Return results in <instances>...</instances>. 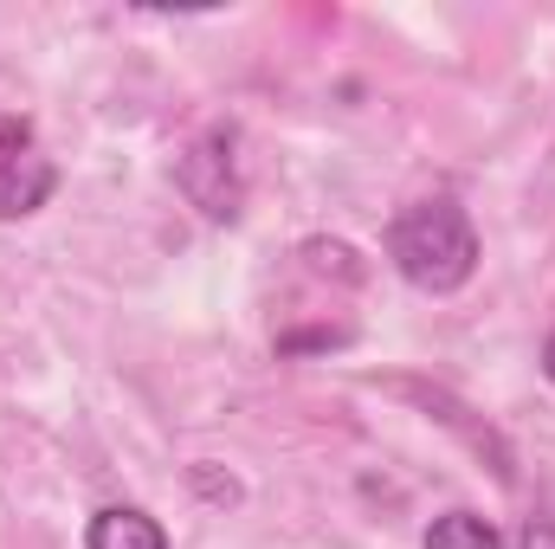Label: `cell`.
Here are the masks:
<instances>
[{
    "label": "cell",
    "instance_id": "7",
    "mask_svg": "<svg viewBox=\"0 0 555 549\" xmlns=\"http://www.w3.org/2000/svg\"><path fill=\"white\" fill-rule=\"evenodd\" d=\"M26 117H0V162H13V155H26Z\"/></svg>",
    "mask_w": 555,
    "mask_h": 549
},
{
    "label": "cell",
    "instance_id": "4",
    "mask_svg": "<svg viewBox=\"0 0 555 549\" xmlns=\"http://www.w3.org/2000/svg\"><path fill=\"white\" fill-rule=\"evenodd\" d=\"M85 549H168V531L137 505H104L85 531Z\"/></svg>",
    "mask_w": 555,
    "mask_h": 549
},
{
    "label": "cell",
    "instance_id": "9",
    "mask_svg": "<svg viewBox=\"0 0 555 549\" xmlns=\"http://www.w3.org/2000/svg\"><path fill=\"white\" fill-rule=\"evenodd\" d=\"M524 549H555V518L530 524V531H524Z\"/></svg>",
    "mask_w": 555,
    "mask_h": 549
},
{
    "label": "cell",
    "instance_id": "5",
    "mask_svg": "<svg viewBox=\"0 0 555 549\" xmlns=\"http://www.w3.org/2000/svg\"><path fill=\"white\" fill-rule=\"evenodd\" d=\"M426 549H504V537L472 511H446L426 524Z\"/></svg>",
    "mask_w": 555,
    "mask_h": 549
},
{
    "label": "cell",
    "instance_id": "3",
    "mask_svg": "<svg viewBox=\"0 0 555 549\" xmlns=\"http://www.w3.org/2000/svg\"><path fill=\"white\" fill-rule=\"evenodd\" d=\"M52 188H59V168H52L46 155H13V162H0V220L39 214V207L52 201Z\"/></svg>",
    "mask_w": 555,
    "mask_h": 549
},
{
    "label": "cell",
    "instance_id": "10",
    "mask_svg": "<svg viewBox=\"0 0 555 549\" xmlns=\"http://www.w3.org/2000/svg\"><path fill=\"white\" fill-rule=\"evenodd\" d=\"M543 375L555 382V330H550V343H543Z\"/></svg>",
    "mask_w": 555,
    "mask_h": 549
},
{
    "label": "cell",
    "instance_id": "8",
    "mask_svg": "<svg viewBox=\"0 0 555 549\" xmlns=\"http://www.w3.org/2000/svg\"><path fill=\"white\" fill-rule=\"evenodd\" d=\"M194 485H201V491H207V498H227V505H233V498H240V485H233V478H214V472H207V465H194Z\"/></svg>",
    "mask_w": 555,
    "mask_h": 549
},
{
    "label": "cell",
    "instance_id": "2",
    "mask_svg": "<svg viewBox=\"0 0 555 549\" xmlns=\"http://www.w3.org/2000/svg\"><path fill=\"white\" fill-rule=\"evenodd\" d=\"M175 181L181 194L207 214V220H240V201H246V181H240V162H233V142L227 137H201L181 162H175Z\"/></svg>",
    "mask_w": 555,
    "mask_h": 549
},
{
    "label": "cell",
    "instance_id": "6",
    "mask_svg": "<svg viewBox=\"0 0 555 549\" xmlns=\"http://www.w3.org/2000/svg\"><path fill=\"white\" fill-rule=\"evenodd\" d=\"M304 259H310L317 272H336V278H349V284L362 278V266H356V246H343V240H310V246H304Z\"/></svg>",
    "mask_w": 555,
    "mask_h": 549
},
{
    "label": "cell",
    "instance_id": "1",
    "mask_svg": "<svg viewBox=\"0 0 555 549\" xmlns=\"http://www.w3.org/2000/svg\"><path fill=\"white\" fill-rule=\"evenodd\" d=\"M388 259L395 272L408 278L414 291H459L465 278L478 272V233H472V214L459 201H414L388 220Z\"/></svg>",
    "mask_w": 555,
    "mask_h": 549
}]
</instances>
